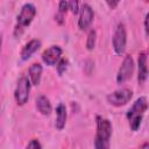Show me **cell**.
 Masks as SVG:
<instances>
[{
  "mask_svg": "<svg viewBox=\"0 0 149 149\" xmlns=\"http://www.w3.org/2000/svg\"><path fill=\"white\" fill-rule=\"evenodd\" d=\"M68 6L72 14L76 15L79 13V2L78 1H68Z\"/></svg>",
  "mask_w": 149,
  "mask_h": 149,
  "instance_id": "e0dca14e",
  "label": "cell"
},
{
  "mask_svg": "<svg viewBox=\"0 0 149 149\" xmlns=\"http://www.w3.org/2000/svg\"><path fill=\"white\" fill-rule=\"evenodd\" d=\"M94 19V12L92 9V7L84 2L81 3V6L79 7V19H78V27L80 30H86L90 24L92 23Z\"/></svg>",
  "mask_w": 149,
  "mask_h": 149,
  "instance_id": "ba28073f",
  "label": "cell"
},
{
  "mask_svg": "<svg viewBox=\"0 0 149 149\" xmlns=\"http://www.w3.org/2000/svg\"><path fill=\"white\" fill-rule=\"evenodd\" d=\"M35 15H36L35 5H33L30 2H27L21 7V10H20V13L16 17V24L14 27V33H13L16 38L20 37L22 35V33L24 31V29L30 26Z\"/></svg>",
  "mask_w": 149,
  "mask_h": 149,
  "instance_id": "3957f363",
  "label": "cell"
},
{
  "mask_svg": "<svg viewBox=\"0 0 149 149\" xmlns=\"http://www.w3.org/2000/svg\"><path fill=\"white\" fill-rule=\"evenodd\" d=\"M62 54H63V49L59 45H51L42 52L41 57H42V61L44 64L52 66L61 59Z\"/></svg>",
  "mask_w": 149,
  "mask_h": 149,
  "instance_id": "9c48e42d",
  "label": "cell"
},
{
  "mask_svg": "<svg viewBox=\"0 0 149 149\" xmlns=\"http://www.w3.org/2000/svg\"><path fill=\"white\" fill-rule=\"evenodd\" d=\"M137 65H139V74H137V81L139 84L143 85L148 78V66H147V52L142 51L139 54V59H137Z\"/></svg>",
  "mask_w": 149,
  "mask_h": 149,
  "instance_id": "30bf717a",
  "label": "cell"
},
{
  "mask_svg": "<svg viewBox=\"0 0 149 149\" xmlns=\"http://www.w3.org/2000/svg\"><path fill=\"white\" fill-rule=\"evenodd\" d=\"M148 108V101L146 97H140L135 100L132 107L127 112V119L129 122V127L133 132H136L142 122L143 115Z\"/></svg>",
  "mask_w": 149,
  "mask_h": 149,
  "instance_id": "7a4b0ae2",
  "label": "cell"
},
{
  "mask_svg": "<svg viewBox=\"0 0 149 149\" xmlns=\"http://www.w3.org/2000/svg\"><path fill=\"white\" fill-rule=\"evenodd\" d=\"M64 16H65V15H63V14H61V13H57V14L55 15V20H56L59 24H63V22H64Z\"/></svg>",
  "mask_w": 149,
  "mask_h": 149,
  "instance_id": "ffe728a7",
  "label": "cell"
},
{
  "mask_svg": "<svg viewBox=\"0 0 149 149\" xmlns=\"http://www.w3.org/2000/svg\"><path fill=\"white\" fill-rule=\"evenodd\" d=\"M30 81L27 76H21L17 80L15 91H14V98L19 106H23L28 102L29 99V92H30Z\"/></svg>",
  "mask_w": 149,
  "mask_h": 149,
  "instance_id": "277c9868",
  "label": "cell"
},
{
  "mask_svg": "<svg viewBox=\"0 0 149 149\" xmlns=\"http://www.w3.org/2000/svg\"><path fill=\"white\" fill-rule=\"evenodd\" d=\"M148 17H149V14H147L146 17H144V31H146V36H148Z\"/></svg>",
  "mask_w": 149,
  "mask_h": 149,
  "instance_id": "7402d4cb",
  "label": "cell"
},
{
  "mask_svg": "<svg viewBox=\"0 0 149 149\" xmlns=\"http://www.w3.org/2000/svg\"><path fill=\"white\" fill-rule=\"evenodd\" d=\"M106 5H107L111 9H114V8L119 5V1H112V2H111V1H106Z\"/></svg>",
  "mask_w": 149,
  "mask_h": 149,
  "instance_id": "44dd1931",
  "label": "cell"
},
{
  "mask_svg": "<svg viewBox=\"0 0 149 149\" xmlns=\"http://www.w3.org/2000/svg\"><path fill=\"white\" fill-rule=\"evenodd\" d=\"M26 149H42V146H41V143L37 139H33V140L29 141Z\"/></svg>",
  "mask_w": 149,
  "mask_h": 149,
  "instance_id": "ac0fdd59",
  "label": "cell"
},
{
  "mask_svg": "<svg viewBox=\"0 0 149 149\" xmlns=\"http://www.w3.org/2000/svg\"><path fill=\"white\" fill-rule=\"evenodd\" d=\"M66 119H68L66 107L63 102H59L56 107V122H55V126L58 130H62L65 127Z\"/></svg>",
  "mask_w": 149,
  "mask_h": 149,
  "instance_id": "4fadbf2b",
  "label": "cell"
},
{
  "mask_svg": "<svg viewBox=\"0 0 149 149\" xmlns=\"http://www.w3.org/2000/svg\"><path fill=\"white\" fill-rule=\"evenodd\" d=\"M95 41H97V31L94 29H91L87 34L86 38V49L87 50H93L95 47Z\"/></svg>",
  "mask_w": 149,
  "mask_h": 149,
  "instance_id": "9a60e30c",
  "label": "cell"
},
{
  "mask_svg": "<svg viewBox=\"0 0 149 149\" xmlns=\"http://www.w3.org/2000/svg\"><path fill=\"white\" fill-rule=\"evenodd\" d=\"M41 47V41L38 38H33L30 40L28 43L24 44V47L22 48L21 52H20V57L22 61H28L33 54H35Z\"/></svg>",
  "mask_w": 149,
  "mask_h": 149,
  "instance_id": "8fae6325",
  "label": "cell"
},
{
  "mask_svg": "<svg viewBox=\"0 0 149 149\" xmlns=\"http://www.w3.org/2000/svg\"><path fill=\"white\" fill-rule=\"evenodd\" d=\"M134 71V59L130 55H126V57L123 58L118 73H116V83L118 84H123L126 83L133 74Z\"/></svg>",
  "mask_w": 149,
  "mask_h": 149,
  "instance_id": "52a82bcc",
  "label": "cell"
},
{
  "mask_svg": "<svg viewBox=\"0 0 149 149\" xmlns=\"http://www.w3.org/2000/svg\"><path fill=\"white\" fill-rule=\"evenodd\" d=\"M42 71H43V68H42V65L40 63H33L29 66V70H28V79H29V81H30L31 85H34V86L40 85L41 77H42Z\"/></svg>",
  "mask_w": 149,
  "mask_h": 149,
  "instance_id": "7c38bea8",
  "label": "cell"
},
{
  "mask_svg": "<svg viewBox=\"0 0 149 149\" xmlns=\"http://www.w3.org/2000/svg\"><path fill=\"white\" fill-rule=\"evenodd\" d=\"M112 44H113V49L114 52L116 55H122L126 50V45H127V33H126V27L122 22L118 23L113 37H112Z\"/></svg>",
  "mask_w": 149,
  "mask_h": 149,
  "instance_id": "5b68a950",
  "label": "cell"
},
{
  "mask_svg": "<svg viewBox=\"0 0 149 149\" xmlns=\"http://www.w3.org/2000/svg\"><path fill=\"white\" fill-rule=\"evenodd\" d=\"M139 149H149V143H148V142H144Z\"/></svg>",
  "mask_w": 149,
  "mask_h": 149,
  "instance_id": "603a6c76",
  "label": "cell"
},
{
  "mask_svg": "<svg viewBox=\"0 0 149 149\" xmlns=\"http://www.w3.org/2000/svg\"><path fill=\"white\" fill-rule=\"evenodd\" d=\"M36 108L42 115H45V116L50 115V113L52 111L50 100L43 94H41V95H38L36 98Z\"/></svg>",
  "mask_w": 149,
  "mask_h": 149,
  "instance_id": "5bb4252c",
  "label": "cell"
},
{
  "mask_svg": "<svg viewBox=\"0 0 149 149\" xmlns=\"http://www.w3.org/2000/svg\"><path fill=\"white\" fill-rule=\"evenodd\" d=\"M132 98H133V91L132 90L120 88V90H116V91L109 93L107 95V101L112 106L121 107V106H125L126 104H128Z\"/></svg>",
  "mask_w": 149,
  "mask_h": 149,
  "instance_id": "8992f818",
  "label": "cell"
},
{
  "mask_svg": "<svg viewBox=\"0 0 149 149\" xmlns=\"http://www.w3.org/2000/svg\"><path fill=\"white\" fill-rule=\"evenodd\" d=\"M97 133L94 137V149H109V140L112 136V123L108 119L97 115Z\"/></svg>",
  "mask_w": 149,
  "mask_h": 149,
  "instance_id": "6da1fadb",
  "label": "cell"
},
{
  "mask_svg": "<svg viewBox=\"0 0 149 149\" xmlns=\"http://www.w3.org/2000/svg\"><path fill=\"white\" fill-rule=\"evenodd\" d=\"M69 6H68V1H59L58 2V13L65 15V13L68 12Z\"/></svg>",
  "mask_w": 149,
  "mask_h": 149,
  "instance_id": "d6986e66",
  "label": "cell"
},
{
  "mask_svg": "<svg viewBox=\"0 0 149 149\" xmlns=\"http://www.w3.org/2000/svg\"><path fill=\"white\" fill-rule=\"evenodd\" d=\"M68 65H69V62H68V59H66V58H61V59L57 62L56 68H57V72H58V74H59V76H62V74L66 71Z\"/></svg>",
  "mask_w": 149,
  "mask_h": 149,
  "instance_id": "2e32d148",
  "label": "cell"
}]
</instances>
